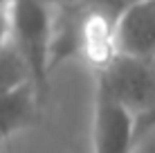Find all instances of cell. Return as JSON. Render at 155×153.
Segmentation results:
<instances>
[{
	"mask_svg": "<svg viewBox=\"0 0 155 153\" xmlns=\"http://www.w3.org/2000/svg\"><path fill=\"white\" fill-rule=\"evenodd\" d=\"M52 12L50 0H12L9 9V41L23 56L41 99L47 92V79L52 75Z\"/></svg>",
	"mask_w": 155,
	"mask_h": 153,
	"instance_id": "1",
	"label": "cell"
},
{
	"mask_svg": "<svg viewBox=\"0 0 155 153\" xmlns=\"http://www.w3.org/2000/svg\"><path fill=\"white\" fill-rule=\"evenodd\" d=\"M155 59L117 54L106 68L97 70V88L119 99L130 110L142 113L155 104Z\"/></svg>",
	"mask_w": 155,
	"mask_h": 153,
	"instance_id": "2",
	"label": "cell"
},
{
	"mask_svg": "<svg viewBox=\"0 0 155 153\" xmlns=\"http://www.w3.org/2000/svg\"><path fill=\"white\" fill-rule=\"evenodd\" d=\"M133 146L135 110L97 88L92 115V149L97 153H126Z\"/></svg>",
	"mask_w": 155,
	"mask_h": 153,
	"instance_id": "3",
	"label": "cell"
},
{
	"mask_svg": "<svg viewBox=\"0 0 155 153\" xmlns=\"http://www.w3.org/2000/svg\"><path fill=\"white\" fill-rule=\"evenodd\" d=\"M117 50L121 54L155 59V2L142 0L115 20Z\"/></svg>",
	"mask_w": 155,
	"mask_h": 153,
	"instance_id": "4",
	"label": "cell"
},
{
	"mask_svg": "<svg viewBox=\"0 0 155 153\" xmlns=\"http://www.w3.org/2000/svg\"><path fill=\"white\" fill-rule=\"evenodd\" d=\"M79 54L85 59L88 65L94 70L106 68L119 54L115 36V18L106 16L94 7H85L81 20V41H79Z\"/></svg>",
	"mask_w": 155,
	"mask_h": 153,
	"instance_id": "5",
	"label": "cell"
},
{
	"mask_svg": "<svg viewBox=\"0 0 155 153\" xmlns=\"http://www.w3.org/2000/svg\"><path fill=\"white\" fill-rule=\"evenodd\" d=\"M38 101L41 97L34 83L0 92V144L38 119Z\"/></svg>",
	"mask_w": 155,
	"mask_h": 153,
	"instance_id": "6",
	"label": "cell"
},
{
	"mask_svg": "<svg viewBox=\"0 0 155 153\" xmlns=\"http://www.w3.org/2000/svg\"><path fill=\"white\" fill-rule=\"evenodd\" d=\"M23 83H31L27 65L14 47V43L7 38V43L0 47V92L14 90Z\"/></svg>",
	"mask_w": 155,
	"mask_h": 153,
	"instance_id": "7",
	"label": "cell"
},
{
	"mask_svg": "<svg viewBox=\"0 0 155 153\" xmlns=\"http://www.w3.org/2000/svg\"><path fill=\"white\" fill-rule=\"evenodd\" d=\"M137 2H142V0H88L90 7L104 12L106 16H110V18H115V20L119 18L126 9H130L133 5H137Z\"/></svg>",
	"mask_w": 155,
	"mask_h": 153,
	"instance_id": "8",
	"label": "cell"
},
{
	"mask_svg": "<svg viewBox=\"0 0 155 153\" xmlns=\"http://www.w3.org/2000/svg\"><path fill=\"white\" fill-rule=\"evenodd\" d=\"M155 131V104L135 115V144Z\"/></svg>",
	"mask_w": 155,
	"mask_h": 153,
	"instance_id": "9",
	"label": "cell"
},
{
	"mask_svg": "<svg viewBox=\"0 0 155 153\" xmlns=\"http://www.w3.org/2000/svg\"><path fill=\"white\" fill-rule=\"evenodd\" d=\"M9 9H12V0H0V47L9 38Z\"/></svg>",
	"mask_w": 155,
	"mask_h": 153,
	"instance_id": "10",
	"label": "cell"
},
{
	"mask_svg": "<svg viewBox=\"0 0 155 153\" xmlns=\"http://www.w3.org/2000/svg\"><path fill=\"white\" fill-rule=\"evenodd\" d=\"M52 5H88V0H50Z\"/></svg>",
	"mask_w": 155,
	"mask_h": 153,
	"instance_id": "11",
	"label": "cell"
}]
</instances>
